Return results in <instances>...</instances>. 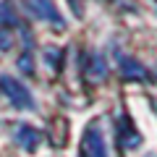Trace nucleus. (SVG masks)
I'll list each match as a JSON object with an SVG mask.
<instances>
[{"instance_id": "1", "label": "nucleus", "mask_w": 157, "mask_h": 157, "mask_svg": "<svg viewBox=\"0 0 157 157\" xmlns=\"http://www.w3.org/2000/svg\"><path fill=\"white\" fill-rule=\"evenodd\" d=\"M0 89L16 107H34V100L29 94V89H24V84H18L11 76H0Z\"/></svg>"}, {"instance_id": "2", "label": "nucleus", "mask_w": 157, "mask_h": 157, "mask_svg": "<svg viewBox=\"0 0 157 157\" xmlns=\"http://www.w3.org/2000/svg\"><path fill=\"white\" fill-rule=\"evenodd\" d=\"M26 6L37 18H45V21H52L55 26H63V18H60V13L55 11L52 0H26Z\"/></svg>"}, {"instance_id": "3", "label": "nucleus", "mask_w": 157, "mask_h": 157, "mask_svg": "<svg viewBox=\"0 0 157 157\" xmlns=\"http://www.w3.org/2000/svg\"><path fill=\"white\" fill-rule=\"evenodd\" d=\"M84 155H86V157H107L102 134H100L97 128H89V134L84 136Z\"/></svg>"}, {"instance_id": "4", "label": "nucleus", "mask_w": 157, "mask_h": 157, "mask_svg": "<svg viewBox=\"0 0 157 157\" xmlns=\"http://www.w3.org/2000/svg\"><path fill=\"white\" fill-rule=\"evenodd\" d=\"M16 141H18L21 147H26V149H34V147H37V141H39V134H37L34 128H29V126H18Z\"/></svg>"}, {"instance_id": "5", "label": "nucleus", "mask_w": 157, "mask_h": 157, "mask_svg": "<svg viewBox=\"0 0 157 157\" xmlns=\"http://www.w3.org/2000/svg\"><path fill=\"white\" fill-rule=\"evenodd\" d=\"M121 73L123 76H131V78H144L147 76V71L136 60H131V58H121Z\"/></svg>"}, {"instance_id": "6", "label": "nucleus", "mask_w": 157, "mask_h": 157, "mask_svg": "<svg viewBox=\"0 0 157 157\" xmlns=\"http://www.w3.org/2000/svg\"><path fill=\"white\" fill-rule=\"evenodd\" d=\"M105 58L100 55V52H92L89 55V68H86V71H89V76L92 78H102L105 76Z\"/></svg>"}, {"instance_id": "7", "label": "nucleus", "mask_w": 157, "mask_h": 157, "mask_svg": "<svg viewBox=\"0 0 157 157\" xmlns=\"http://www.w3.org/2000/svg\"><path fill=\"white\" fill-rule=\"evenodd\" d=\"M0 21H3V24H16V16H13V11H11V8H8L6 6V3H0Z\"/></svg>"}, {"instance_id": "8", "label": "nucleus", "mask_w": 157, "mask_h": 157, "mask_svg": "<svg viewBox=\"0 0 157 157\" xmlns=\"http://www.w3.org/2000/svg\"><path fill=\"white\" fill-rule=\"evenodd\" d=\"M45 60L50 63V66H58V60H60V50H47L45 52Z\"/></svg>"}, {"instance_id": "9", "label": "nucleus", "mask_w": 157, "mask_h": 157, "mask_svg": "<svg viewBox=\"0 0 157 157\" xmlns=\"http://www.w3.org/2000/svg\"><path fill=\"white\" fill-rule=\"evenodd\" d=\"M11 47V37L6 34V29H0V50H8Z\"/></svg>"}, {"instance_id": "10", "label": "nucleus", "mask_w": 157, "mask_h": 157, "mask_svg": "<svg viewBox=\"0 0 157 157\" xmlns=\"http://www.w3.org/2000/svg\"><path fill=\"white\" fill-rule=\"evenodd\" d=\"M18 66H21V71H26V73H32V60H29L26 55H24L21 60H18Z\"/></svg>"}]
</instances>
